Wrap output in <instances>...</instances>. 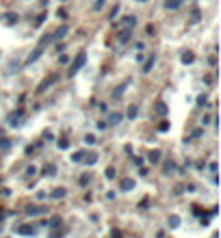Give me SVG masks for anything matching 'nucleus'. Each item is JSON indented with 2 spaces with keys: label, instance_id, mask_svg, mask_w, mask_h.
Segmentation results:
<instances>
[{
  "label": "nucleus",
  "instance_id": "1",
  "mask_svg": "<svg viewBox=\"0 0 221 238\" xmlns=\"http://www.w3.org/2000/svg\"><path fill=\"white\" fill-rule=\"evenodd\" d=\"M85 59H87L85 54H78V59L74 61V65L69 67V71H67V74H69V76H74V74H76V71H78V69H80L82 65H85Z\"/></svg>",
  "mask_w": 221,
  "mask_h": 238
},
{
  "label": "nucleus",
  "instance_id": "2",
  "mask_svg": "<svg viewBox=\"0 0 221 238\" xmlns=\"http://www.w3.org/2000/svg\"><path fill=\"white\" fill-rule=\"evenodd\" d=\"M134 24H137V20H134V17H132V15H126L124 20H122V24H119V26H122V28H126V30H132V28H134Z\"/></svg>",
  "mask_w": 221,
  "mask_h": 238
},
{
  "label": "nucleus",
  "instance_id": "3",
  "mask_svg": "<svg viewBox=\"0 0 221 238\" xmlns=\"http://www.w3.org/2000/svg\"><path fill=\"white\" fill-rule=\"evenodd\" d=\"M20 119H22V111H15L11 117H9V123H11V126H20Z\"/></svg>",
  "mask_w": 221,
  "mask_h": 238
},
{
  "label": "nucleus",
  "instance_id": "4",
  "mask_svg": "<svg viewBox=\"0 0 221 238\" xmlns=\"http://www.w3.org/2000/svg\"><path fill=\"white\" fill-rule=\"evenodd\" d=\"M41 52H43V45L39 43V48H37V50L31 54V57H28V61H26V63H33V61H37V59H39V54H41Z\"/></svg>",
  "mask_w": 221,
  "mask_h": 238
},
{
  "label": "nucleus",
  "instance_id": "5",
  "mask_svg": "<svg viewBox=\"0 0 221 238\" xmlns=\"http://www.w3.org/2000/svg\"><path fill=\"white\" fill-rule=\"evenodd\" d=\"M63 35H67V26H61V28L52 35V39H63Z\"/></svg>",
  "mask_w": 221,
  "mask_h": 238
},
{
  "label": "nucleus",
  "instance_id": "6",
  "mask_svg": "<svg viewBox=\"0 0 221 238\" xmlns=\"http://www.w3.org/2000/svg\"><path fill=\"white\" fill-rule=\"evenodd\" d=\"M180 2H182V0H165V7H167V9H178Z\"/></svg>",
  "mask_w": 221,
  "mask_h": 238
},
{
  "label": "nucleus",
  "instance_id": "7",
  "mask_svg": "<svg viewBox=\"0 0 221 238\" xmlns=\"http://www.w3.org/2000/svg\"><path fill=\"white\" fill-rule=\"evenodd\" d=\"M128 39H130V30H122V33H119V43H126Z\"/></svg>",
  "mask_w": 221,
  "mask_h": 238
},
{
  "label": "nucleus",
  "instance_id": "8",
  "mask_svg": "<svg viewBox=\"0 0 221 238\" xmlns=\"http://www.w3.org/2000/svg\"><path fill=\"white\" fill-rule=\"evenodd\" d=\"M119 121H122V115H119V113H113V115L108 117L106 123H119Z\"/></svg>",
  "mask_w": 221,
  "mask_h": 238
},
{
  "label": "nucleus",
  "instance_id": "9",
  "mask_svg": "<svg viewBox=\"0 0 221 238\" xmlns=\"http://www.w3.org/2000/svg\"><path fill=\"white\" fill-rule=\"evenodd\" d=\"M132 186H134L132 180H122V188H124V190H130Z\"/></svg>",
  "mask_w": 221,
  "mask_h": 238
},
{
  "label": "nucleus",
  "instance_id": "10",
  "mask_svg": "<svg viewBox=\"0 0 221 238\" xmlns=\"http://www.w3.org/2000/svg\"><path fill=\"white\" fill-rule=\"evenodd\" d=\"M85 156H87V152H76V154H74V160H76V162H80V160H85Z\"/></svg>",
  "mask_w": 221,
  "mask_h": 238
},
{
  "label": "nucleus",
  "instance_id": "11",
  "mask_svg": "<svg viewBox=\"0 0 221 238\" xmlns=\"http://www.w3.org/2000/svg\"><path fill=\"white\" fill-rule=\"evenodd\" d=\"M152 65H154V57H150V59L145 61V65H143V71H145V74L150 71V67H152Z\"/></svg>",
  "mask_w": 221,
  "mask_h": 238
},
{
  "label": "nucleus",
  "instance_id": "12",
  "mask_svg": "<svg viewBox=\"0 0 221 238\" xmlns=\"http://www.w3.org/2000/svg\"><path fill=\"white\" fill-rule=\"evenodd\" d=\"M150 160H152V162H158V160H161V152H158V149H154V152L150 154Z\"/></svg>",
  "mask_w": 221,
  "mask_h": 238
},
{
  "label": "nucleus",
  "instance_id": "13",
  "mask_svg": "<svg viewBox=\"0 0 221 238\" xmlns=\"http://www.w3.org/2000/svg\"><path fill=\"white\" fill-rule=\"evenodd\" d=\"M4 20H7L9 24H11V22H15V20H17V15H15V13H7V15H4Z\"/></svg>",
  "mask_w": 221,
  "mask_h": 238
},
{
  "label": "nucleus",
  "instance_id": "14",
  "mask_svg": "<svg viewBox=\"0 0 221 238\" xmlns=\"http://www.w3.org/2000/svg\"><path fill=\"white\" fill-rule=\"evenodd\" d=\"M20 234H33V227H31V225H22Z\"/></svg>",
  "mask_w": 221,
  "mask_h": 238
},
{
  "label": "nucleus",
  "instance_id": "15",
  "mask_svg": "<svg viewBox=\"0 0 221 238\" xmlns=\"http://www.w3.org/2000/svg\"><path fill=\"white\" fill-rule=\"evenodd\" d=\"M182 63H193V54H191V52H187V54L182 57Z\"/></svg>",
  "mask_w": 221,
  "mask_h": 238
},
{
  "label": "nucleus",
  "instance_id": "16",
  "mask_svg": "<svg viewBox=\"0 0 221 238\" xmlns=\"http://www.w3.org/2000/svg\"><path fill=\"white\" fill-rule=\"evenodd\" d=\"M54 171H57V167H54V164H48V167H46V176H52Z\"/></svg>",
  "mask_w": 221,
  "mask_h": 238
},
{
  "label": "nucleus",
  "instance_id": "17",
  "mask_svg": "<svg viewBox=\"0 0 221 238\" xmlns=\"http://www.w3.org/2000/svg\"><path fill=\"white\" fill-rule=\"evenodd\" d=\"M137 113H139V111H137V106H130V108H128V117H137Z\"/></svg>",
  "mask_w": 221,
  "mask_h": 238
},
{
  "label": "nucleus",
  "instance_id": "18",
  "mask_svg": "<svg viewBox=\"0 0 221 238\" xmlns=\"http://www.w3.org/2000/svg\"><path fill=\"white\" fill-rule=\"evenodd\" d=\"M52 195H54V197H57V199H59V197H63V195H65V190H63V188H57V190H54V193H52Z\"/></svg>",
  "mask_w": 221,
  "mask_h": 238
},
{
  "label": "nucleus",
  "instance_id": "19",
  "mask_svg": "<svg viewBox=\"0 0 221 238\" xmlns=\"http://www.w3.org/2000/svg\"><path fill=\"white\" fill-rule=\"evenodd\" d=\"M85 141H87L89 145H93V143H96V136H93V134H87V136H85Z\"/></svg>",
  "mask_w": 221,
  "mask_h": 238
},
{
  "label": "nucleus",
  "instance_id": "20",
  "mask_svg": "<svg viewBox=\"0 0 221 238\" xmlns=\"http://www.w3.org/2000/svg\"><path fill=\"white\" fill-rule=\"evenodd\" d=\"M106 178H115V169H113V167L106 169Z\"/></svg>",
  "mask_w": 221,
  "mask_h": 238
},
{
  "label": "nucleus",
  "instance_id": "21",
  "mask_svg": "<svg viewBox=\"0 0 221 238\" xmlns=\"http://www.w3.org/2000/svg\"><path fill=\"white\" fill-rule=\"evenodd\" d=\"M96 158H98L96 154H89V158H87V164H93V162H96Z\"/></svg>",
  "mask_w": 221,
  "mask_h": 238
},
{
  "label": "nucleus",
  "instance_id": "22",
  "mask_svg": "<svg viewBox=\"0 0 221 238\" xmlns=\"http://www.w3.org/2000/svg\"><path fill=\"white\" fill-rule=\"evenodd\" d=\"M169 223H171V225H178L180 219H178V216H169Z\"/></svg>",
  "mask_w": 221,
  "mask_h": 238
},
{
  "label": "nucleus",
  "instance_id": "23",
  "mask_svg": "<svg viewBox=\"0 0 221 238\" xmlns=\"http://www.w3.org/2000/svg\"><path fill=\"white\" fill-rule=\"evenodd\" d=\"M197 104L204 106V104H206V95H199V97H197Z\"/></svg>",
  "mask_w": 221,
  "mask_h": 238
},
{
  "label": "nucleus",
  "instance_id": "24",
  "mask_svg": "<svg viewBox=\"0 0 221 238\" xmlns=\"http://www.w3.org/2000/svg\"><path fill=\"white\" fill-rule=\"evenodd\" d=\"M102 7H104V0H98V2H96V7H93V9H96V11H98V9H102Z\"/></svg>",
  "mask_w": 221,
  "mask_h": 238
},
{
  "label": "nucleus",
  "instance_id": "25",
  "mask_svg": "<svg viewBox=\"0 0 221 238\" xmlns=\"http://www.w3.org/2000/svg\"><path fill=\"white\" fill-rule=\"evenodd\" d=\"M59 147H61V149H65V147H67V141H65V139L59 141Z\"/></svg>",
  "mask_w": 221,
  "mask_h": 238
},
{
  "label": "nucleus",
  "instance_id": "26",
  "mask_svg": "<svg viewBox=\"0 0 221 238\" xmlns=\"http://www.w3.org/2000/svg\"><path fill=\"white\" fill-rule=\"evenodd\" d=\"M80 184H82V186H87V184H89V178H87V176H85V178H80Z\"/></svg>",
  "mask_w": 221,
  "mask_h": 238
}]
</instances>
